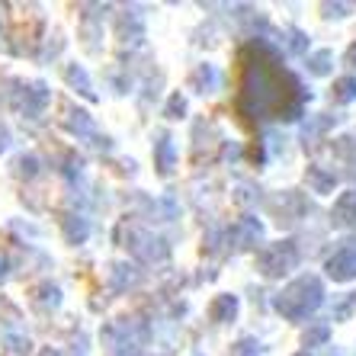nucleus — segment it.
<instances>
[{
    "label": "nucleus",
    "instance_id": "f257e3e1",
    "mask_svg": "<svg viewBox=\"0 0 356 356\" xmlns=\"http://www.w3.org/2000/svg\"><path fill=\"white\" fill-rule=\"evenodd\" d=\"M238 116L248 125L296 122L312 93L282 65V55L264 39L248 42L238 55Z\"/></svg>",
    "mask_w": 356,
    "mask_h": 356
},
{
    "label": "nucleus",
    "instance_id": "f03ea898",
    "mask_svg": "<svg viewBox=\"0 0 356 356\" xmlns=\"http://www.w3.org/2000/svg\"><path fill=\"white\" fill-rule=\"evenodd\" d=\"M324 302V286L318 276H298V280H292L286 289L276 296V312H280L282 318H289V321H302V318L315 315L318 308H321Z\"/></svg>",
    "mask_w": 356,
    "mask_h": 356
},
{
    "label": "nucleus",
    "instance_id": "7ed1b4c3",
    "mask_svg": "<svg viewBox=\"0 0 356 356\" xmlns=\"http://www.w3.org/2000/svg\"><path fill=\"white\" fill-rule=\"evenodd\" d=\"M298 264V244L296 241H276V244H266L257 254V270L266 280H280L289 270H296Z\"/></svg>",
    "mask_w": 356,
    "mask_h": 356
},
{
    "label": "nucleus",
    "instance_id": "20e7f679",
    "mask_svg": "<svg viewBox=\"0 0 356 356\" xmlns=\"http://www.w3.org/2000/svg\"><path fill=\"white\" fill-rule=\"evenodd\" d=\"M106 343H109V356H141V340H145V327L129 318L109 324L106 327Z\"/></svg>",
    "mask_w": 356,
    "mask_h": 356
},
{
    "label": "nucleus",
    "instance_id": "39448f33",
    "mask_svg": "<svg viewBox=\"0 0 356 356\" xmlns=\"http://www.w3.org/2000/svg\"><path fill=\"white\" fill-rule=\"evenodd\" d=\"M266 209H270V216L276 218V225H296L298 218H305L308 212H312L308 199L296 190H286V193H280V196H273L266 202Z\"/></svg>",
    "mask_w": 356,
    "mask_h": 356
},
{
    "label": "nucleus",
    "instance_id": "423d86ee",
    "mask_svg": "<svg viewBox=\"0 0 356 356\" xmlns=\"http://www.w3.org/2000/svg\"><path fill=\"white\" fill-rule=\"evenodd\" d=\"M225 238H228V250H234V254H241V250H254L260 241H264V225H260V218L244 216L225 232Z\"/></svg>",
    "mask_w": 356,
    "mask_h": 356
},
{
    "label": "nucleus",
    "instance_id": "0eeeda50",
    "mask_svg": "<svg viewBox=\"0 0 356 356\" xmlns=\"http://www.w3.org/2000/svg\"><path fill=\"white\" fill-rule=\"evenodd\" d=\"M324 270H327V276H331L334 282L356 280V238L340 241V248L327 257V266H324Z\"/></svg>",
    "mask_w": 356,
    "mask_h": 356
},
{
    "label": "nucleus",
    "instance_id": "6e6552de",
    "mask_svg": "<svg viewBox=\"0 0 356 356\" xmlns=\"http://www.w3.org/2000/svg\"><path fill=\"white\" fill-rule=\"evenodd\" d=\"M125 248L132 250L138 260H145V264H154V260H167L170 257V248H167L164 238H154V234L148 232H129V244Z\"/></svg>",
    "mask_w": 356,
    "mask_h": 356
},
{
    "label": "nucleus",
    "instance_id": "1a4fd4ad",
    "mask_svg": "<svg viewBox=\"0 0 356 356\" xmlns=\"http://www.w3.org/2000/svg\"><path fill=\"white\" fill-rule=\"evenodd\" d=\"M154 167H158L161 177H170L177 167V151H174V138L167 132L158 135V141H154Z\"/></svg>",
    "mask_w": 356,
    "mask_h": 356
},
{
    "label": "nucleus",
    "instance_id": "9d476101",
    "mask_svg": "<svg viewBox=\"0 0 356 356\" xmlns=\"http://www.w3.org/2000/svg\"><path fill=\"white\" fill-rule=\"evenodd\" d=\"M331 225L334 228H356V190L343 193V196L334 202Z\"/></svg>",
    "mask_w": 356,
    "mask_h": 356
},
{
    "label": "nucleus",
    "instance_id": "9b49d317",
    "mask_svg": "<svg viewBox=\"0 0 356 356\" xmlns=\"http://www.w3.org/2000/svg\"><path fill=\"white\" fill-rule=\"evenodd\" d=\"M334 158L343 164V177L356 180V138L353 135H340V138L334 141Z\"/></svg>",
    "mask_w": 356,
    "mask_h": 356
},
{
    "label": "nucleus",
    "instance_id": "f8f14e48",
    "mask_svg": "<svg viewBox=\"0 0 356 356\" xmlns=\"http://www.w3.org/2000/svg\"><path fill=\"white\" fill-rule=\"evenodd\" d=\"M119 39L132 42V45H138L145 39V19H141L138 10H125L122 17H119Z\"/></svg>",
    "mask_w": 356,
    "mask_h": 356
},
{
    "label": "nucleus",
    "instance_id": "ddd939ff",
    "mask_svg": "<svg viewBox=\"0 0 356 356\" xmlns=\"http://www.w3.org/2000/svg\"><path fill=\"white\" fill-rule=\"evenodd\" d=\"M23 97H26V103H23L26 116L35 119V116L42 113V109H45V103L51 99V93H49V87H45L42 81H35V83H29V87L23 90Z\"/></svg>",
    "mask_w": 356,
    "mask_h": 356
},
{
    "label": "nucleus",
    "instance_id": "4468645a",
    "mask_svg": "<svg viewBox=\"0 0 356 356\" xmlns=\"http://www.w3.org/2000/svg\"><path fill=\"white\" fill-rule=\"evenodd\" d=\"M190 83H193V90H199V93H216L218 87H222V74H218L212 65H199L196 71H193Z\"/></svg>",
    "mask_w": 356,
    "mask_h": 356
},
{
    "label": "nucleus",
    "instance_id": "2eb2a0df",
    "mask_svg": "<svg viewBox=\"0 0 356 356\" xmlns=\"http://www.w3.org/2000/svg\"><path fill=\"white\" fill-rule=\"evenodd\" d=\"M305 180H308V186H312L315 193H334V186H337V174H334V170H327V167H321V164L308 167Z\"/></svg>",
    "mask_w": 356,
    "mask_h": 356
},
{
    "label": "nucleus",
    "instance_id": "dca6fc26",
    "mask_svg": "<svg viewBox=\"0 0 356 356\" xmlns=\"http://www.w3.org/2000/svg\"><path fill=\"white\" fill-rule=\"evenodd\" d=\"M209 318L216 324H228L238 318V296H216V302L209 305Z\"/></svg>",
    "mask_w": 356,
    "mask_h": 356
},
{
    "label": "nucleus",
    "instance_id": "f3484780",
    "mask_svg": "<svg viewBox=\"0 0 356 356\" xmlns=\"http://www.w3.org/2000/svg\"><path fill=\"white\" fill-rule=\"evenodd\" d=\"M65 81L74 87L81 97H87V99H97V90H93V83H90V77H87V71H83L81 65H67V71H65Z\"/></svg>",
    "mask_w": 356,
    "mask_h": 356
},
{
    "label": "nucleus",
    "instance_id": "a211bd4d",
    "mask_svg": "<svg viewBox=\"0 0 356 356\" xmlns=\"http://www.w3.org/2000/svg\"><path fill=\"white\" fill-rule=\"evenodd\" d=\"M67 125H71V132L83 135V138H93V145H103L106 148V138H99L97 129H93V119L83 113V109H77V113H71V119H67Z\"/></svg>",
    "mask_w": 356,
    "mask_h": 356
},
{
    "label": "nucleus",
    "instance_id": "6ab92c4d",
    "mask_svg": "<svg viewBox=\"0 0 356 356\" xmlns=\"http://www.w3.org/2000/svg\"><path fill=\"white\" fill-rule=\"evenodd\" d=\"M334 125V116H315V119H308L305 125H302V141H305V148H315L318 138H321L327 129Z\"/></svg>",
    "mask_w": 356,
    "mask_h": 356
},
{
    "label": "nucleus",
    "instance_id": "aec40b11",
    "mask_svg": "<svg viewBox=\"0 0 356 356\" xmlns=\"http://www.w3.org/2000/svg\"><path fill=\"white\" fill-rule=\"evenodd\" d=\"M87 234H90L87 218H81V216H67L65 218V238L71 241V244H83V241H87Z\"/></svg>",
    "mask_w": 356,
    "mask_h": 356
},
{
    "label": "nucleus",
    "instance_id": "412c9836",
    "mask_svg": "<svg viewBox=\"0 0 356 356\" xmlns=\"http://www.w3.org/2000/svg\"><path fill=\"white\" fill-rule=\"evenodd\" d=\"M331 99L334 103H353L356 99V81L353 77H340V81H334Z\"/></svg>",
    "mask_w": 356,
    "mask_h": 356
},
{
    "label": "nucleus",
    "instance_id": "4be33fe9",
    "mask_svg": "<svg viewBox=\"0 0 356 356\" xmlns=\"http://www.w3.org/2000/svg\"><path fill=\"white\" fill-rule=\"evenodd\" d=\"M331 65H334V55L327 49L324 51H315V55H308V71L315 77H324V74H331Z\"/></svg>",
    "mask_w": 356,
    "mask_h": 356
},
{
    "label": "nucleus",
    "instance_id": "5701e85b",
    "mask_svg": "<svg viewBox=\"0 0 356 356\" xmlns=\"http://www.w3.org/2000/svg\"><path fill=\"white\" fill-rule=\"evenodd\" d=\"M135 280H138V273H135L132 266H125V264L113 266V292H122L125 286H132Z\"/></svg>",
    "mask_w": 356,
    "mask_h": 356
},
{
    "label": "nucleus",
    "instance_id": "b1692460",
    "mask_svg": "<svg viewBox=\"0 0 356 356\" xmlns=\"http://www.w3.org/2000/svg\"><path fill=\"white\" fill-rule=\"evenodd\" d=\"M29 337H19V334H10L3 340V356H29Z\"/></svg>",
    "mask_w": 356,
    "mask_h": 356
},
{
    "label": "nucleus",
    "instance_id": "393cba45",
    "mask_svg": "<svg viewBox=\"0 0 356 356\" xmlns=\"http://www.w3.org/2000/svg\"><path fill=\"white\" fill-rule=\"evenodd\" d=\"M286 35H289V51L292 55H305L308 51V35L302 33V29H289Z\"/></svg>",
    "mask_w": 356,
    "mask_h": 356
},
{
    "label": "nucleus",
    "instance_id": "a878e982",
    "mask_svg": "<svg viewBox=\"0 0 356 356\" xmlns=\"http://www.w3.org/2000/svg\"><path fill=\"white\" fill-rule=\"evenodd\" d=\"M353 312H356V292H347V298L334 308V321H347Z\"/></svg>",
    "mask_w": 356,
    "mask_h": 356
},
{
    "label": "nucleus",
    "instance_id": "bb28decb",
    "mask_svg": "<svg viewBox=\"0 0 356 356\" xmlns=\"http://www.w3.org/2000/svg\"><path fill=\"white\" fill-rule=\"evenodd\" d=\"M327 334H331V327H327V324H318V327L305 331L302 343H305V347H318V343H324V340H327Z\"/></svg>",
    "mask_w": 356,
    "mask_h": 356
},
{
    "label": "nucleus",
    "instance_id": "cd10ccee",
    "mask_svg": "<svg viewBox=\"0 0 356 356\" xmlns=\"http://www.w3.org/2000/svg\"><path fill=\"white\" fill-rule=\"evenodd\" d=\"M183 113H186V99H183L180 93H174V97L167 99V109H164V116H167V119H180Z\"/></svg>",
    "mask_w": 356,
    "mask_h": 356
},
{
    "label": "nucleus",
    "instance_id": "c85d7f7f",
    "mask_svg": "<svg viewBox=\"0 0 356 356\" xmlns=\"http://www.w3.org/2000/svg\"><path fill=\"white\" fill-rule=\"evenodd\" d=\"M39 302H42V305H51V308L58 305V302H61L58 286H49V282H45V286L39 289Z\"/></svg>",
    "mask_w": 356,
    "mask_h": 356
},
{
    "label": "nucleus",
    "instance_id": "c756f323",
    "mask_svg": "<svg viewBox=\"0 0 356 356\" xmlns=\"http://www.w3.org/2000/svg\"><path fill=\"white\" fill-rule=\"evenodd\" d=\"M347 3H331V0H327V3H321V13H324V19H343L347 17Z\"/></svg>",
    "mask_w": 356,
    "mask_h": 356
},
{
    "label": "nucleus",
    "instance_id": "7c9ffc66",
    "mask_svg": "<svg viewBox=\"0 0 356 356\" xmlns=\"http://www.w3.org/2000/svg\"><path fill=\"white\" fill-rule=\"evenodd\" d=\"M35 164H39V161L35 158H19V174H26V177H35Z\"/></svg>",
    "mask_w": 356,
    "mask_h": 356
},
{
    "label": "nucleus",
    "instance_id": "2f4dec72",
    "mask_svg": "<svg viewBox=\"0 0 356 356\" xmlns=\"http://www.w3.org/2000/svg\"><path fill=\"white\" fill-rule=\"evenodd\" d=\"M7 145H10V132L0 125V151H7Z\"/></svg>",
    "mask_w": 356,
    "mask_h": 356
},
{
    "label": "nucleus",
    "instance_id": "473e14b6",
    "mask_svg": "<svg viewBox=\"0 0 356 356\" xmlns=\"http://www.w3.org/2000/svg\"><path fill=\"white\" fill-rule=\"evenodd\" d=\"M347 61L356 67V45H350V51H347Z\"/></svg>",
    "mask_w": 356,
    "mask_h": 356
},
{
    "label": "nucleus",
    "instance_id": "72a5a7b5",
    "mask_svg": "<svg viewBox=\"0 0 356 356\" xmlns=\"http://www.w3.org/2000/svg\"><path fill=\"white\" fill-rule=\"evenodd\" d=\"M42 356H61V353H58V350H51V347H49V350H42Z\"/></svg>",
    "mask_w": 356,
    "mask_h": 356
},
{
    "label": "nucleus",
    "instance_id": "f704fd0d",
    "mask_svg": "<svg viewBox=\"0 0 356 356\" xmlns=\"http://www.w3.org/2000/svg\"><path fill=\"white\" fill-rule=\"evenodd\" d=\"M3 273H7V260L0 257V276H3Z\"/></svg>",
    "mask_w": 356,
    "mask_h": 356
},
{
    "label": "nucleus",
    "instance_id": "c9c22d12",
    "mask_svg": "<svg viewBox=\"0 0 356 356\" xmlns=\"http://www.w3.org/2000/svg\"><path fill=\"white\" fill-rule=\"evenodd\" d=\"M298 356H312V353H298Z\"/></svg>",
    "mask_w": 356,
    "mask_h": 356
}]
</instances>
